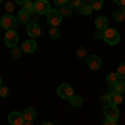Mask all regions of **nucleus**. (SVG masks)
<instances>
[{
    "label": "nucleus",
    "instance_id": "10",
    "mask_svg": "<svg viewBox=\"0 0 125 125\" xmlns=\"http://www.w3.org/2000/svg\"><path fill=\"white\" fill-rule=\"evenodd\" d=\"M22 50H23V53H33V52L37 50V42H35V39L25 40V42L22 43Z\"/></svg>",
    "mask_w": 125,
    "mask_h": 125
},
{
    "label": "nucleus",
    "instance_id": "26",
    "mask_svg": "<svg viewBox=\"0 0 125 125\" xmlns=\"http://www.w3.org/2000/svg\"><path fill=\"white\" fill-rule=\"evenodd\" d=\"M67 3L72 7V9H80V5L83 3V0H68Z\"/></svg>",
    "mask_w": 125,
    "mask_h": 125
},
{
    "label": "nucleus",
    "instance_id": "2",
    "mask_svg": "<svg viewBox=\"0 0 125 125\" xmlns=\"http://www.w3.org/2000/svg\"><path fill=\"white\" fill-rule=\"evenodd\" d=\"M104 40H105L108 45H117L118 42H120V33H118V30L115 29H105L104 30Z\"/></svg>",
    "mask_w": 125,
    "mask_h": 125
},
{
    "label": "nucleus",
    "instance_id": "18",
    "mask_svg": "<svg viewBox=\"0 0 125 125\" xmlns=\"http://www.w3.org/2000/svg\"><path fill=\"white\" fill-rule=\"evenodd\" d=\"M22 53H23V50H22V47H19V45H15V47L10 48V57L12 58H20Z\"/></svg>",
    "mask_w": 125,
    "mask_h": 125
},
{
    "label": "nucleus",
    "instance_id": "35",
    "mask_svg": "<svg viewBox=\"0 0 125 125\" xmlns=\"http://www.w3.org/2000/svg\"><path fill=\"white\" fill-rule=\"evenodd\" d=\"M117 5H122V7H125V0H114Z\"/></svg>",
    "mask_w": 125,
    "mask_h": 125
},
{
    "label": "nucleus",
    "instance_id": "37",
    "mask_svg": "<svg viewBox=\"0 0 125 125\" xmlns=\"http://www.w3.org/2000/svg\"><path fill=\"white\" fill-rule=\"evenodd\" d=\"M23 125H33V122H29V120H25V124Z\"/></svg>",
    "mask_w": 125,
    "mask_h": 125
},
{
    "label": "nucleus",
    "instance_id": "14",
    "mask_svg": "<svg viewBox=\"0 0 125 125\" xmlns=\"http://www.w3.org/2000/svg\"><path fill=\"white\" fill-rule=\"evenodd\" d=\"M95 27H97V30L108 29V20H107V17H104V15L97 17V19H95Z\"/></svg>",
    "mask_w": 125,
    "mask_h": 125
},
{
    "label": "nucleus",
    "instance_id": "11",
    "mask_svg": "<svg viewBox=\"0 0 125 125\" xmlns=\"http://www.w3.org/2000/svg\"><path fill=\"white\" fill-rule=\"evenodd\" d=\"M40 25L39 23H27V33H29V37H32V39H37V37H40Z\"/></svg>",
    "mask_w": 125,
    "mask_h": 125
},
{
    "label": "nucleus",
    "instance_id": "6",
    "mask_svg": "<svg viewBox=\"0 0 125 125\" xmlns=\"http://www.w3.org/2000/svg\"><path fill=\"white\" fill-rule=\"evenodd\" d=\"M57 94H58V97L63 98V100H70L72 97L75 95V94H73V88L68 85V83H62V85H58Z\"/></svg>",
    "mask_w": 125,
    "mask_h": 125
},
{
    "label": "nucleus",
    "instance_id": "33",
    "mask_svg": "<svg viewBox=\"0 0 125 125\" xmlns=\"http://www.w3.org/2000/svg\"><path fill=\"white\" fill-rule=\"evenodd\" d=\"M102 125H117V122H115V120H108V118H105Z\"/></svg>",
    "mask_w": 125,
    "mask_h": 125
},
{
    "label": "nucleus",
    "instance_id": "4",
    "mask_svg": "<svg viewBox=\"0 0 125 125\" xmlns=\"http://www.w3.org/2000/svg\"><path fill=\"white\" fill-rule=\"evenodd\" d=\"M104 115H105V118H108V120H115L120 117V110H118V107L117 105H112V104H107V105H104Z\"/></svg>",
    "mask_w": 125,
    "mask_h": 125
},
{
    "label": "nucleus",
    "instance_id": "40",
    "mask_svg": "<svg viewBox=\"0 0 125 125\" xmlns=\"http://www.w3.org/2000/svg\"><path fill=\"white\" fill-rule=\"evenodd\" d=\"M0 87H2V77H0Z\"/></svg>",
    "mask_w": 125,
    "mask_h": 125
},
{
    "label": "nucleus",
    "instance_id": "41",
    "mask_svg": "<svg viewBox=\"0 0 125 125\" xmlns=\"http://www.w3.org/2000/svg\"><path fill=\"white\" fill-rule=\"evenodd\" d=\"M3 2H5V0H0V3H3Z\"/></svg>",
    "mask_w": 125,
    "mask_h": 125
},
{
    "label": "nucleus",
    "instance_id": "7",
    "mask_svg": "<svg viewBox=\"0 0 125 125\" xmlns=\"http://www.w3.org/2000/svg\"><path fill=\"white\" fill-rule=\"evenodd\" d=\"M48 10H50V3H48V0H35V2H33V12H35V13L45 15Z\"/></svg>",
    "mask_w": 125,
    "mask_h": 125
},
{
    "label": "nucleus",
    "instance_id": "28",
    "mask_svg": "<svg viewBox=\"0 0 125 125\" xmlns=\"http://www.w3.org/2000/svg\"><path fill=\"white\" fill-rule=\"evenodd\" d=\"M9 94H10V90H9V87H0V97L2 98H5V97H9Z\"/></svg>",
    "mask_w": 125,
    "mask_h": 125
},
{
    "label": "nucleus",
    "instance_id": "24",
    "mask_svg": "<svg viewBox=\"0 0 125 125\" xmlns=\"http://www.w3.org/2000/svg\"><path fill=\"white\" fill-rule=\"evenodd\" d=\"M117 82H118V75H117V73H108V75H107V83H108V85H114Z\"/></svg>",
    "mask_w": 125,
    "mask_h": 125
},
{
    "label": "nucleus",
    "instance_id": "21",
    "mask_svg": "<svg viewBox=\"0 0 125 125\" xmlns=\"http://www.w3.org/2000/svg\"><path fill=\"white\" fill-rule=\"evenodd\" d=\"M117 75H118V80H125V62L118 65V68H117Z\"/></svg>",
    "mask_w": 125,
    "mask_h": 125
},
{
    "label": "nucleus",
    "instance_id": "3",
    "mask_svg": "<svg viewBox=\"0 0 125 125\" xmlns=\"http://www.w3.org/2000/svg\"><path fill=\"white\" fill-rule=\"evenodd\" d=\"M45 17H47V22L50 23V27H58V25L62 23V13H60L58 10L50 9L47 13H45Z\"/></svg>",
    "mask_w": 125,
    "mask_h": 125
},
{
    "label": "nucleus",
    "instance_id": "42",
    "mask_svg": "<svg viewBox=\"0 0 125 125\" xmlns=\"http://www.w3.org/2000/svg\"><path fill=\"white\" fill-rule=\"evenodd\" d=\"M83 2H90V0H83Z\"/></svg>",
    "mask_w": 125,
    "mask_h": 125
},
{
    "label": "nucleus",
    "instance_id": "20",
    "mask_svg": "<svg viewBox=\"0 0 125 125\" xmlns=\"http://www.w3.org/2000/svg\"><path fill=\"white\" fill-rule=\"evenodd\" d=\"M114 92L125 94V80H118L117 83H114Z\"/></svg>",
    "mask_w": 125,
    "mask_h": 125
},
{
    "label": "nucleus",
    "instance_id": "38",
    "mask_svg": "<svg viewBox=\"0 0 125 125\" xmlns=\"http://www.w3.org/2000/svg\"><path fill=\"white\" fill-rule=\"evenodd\" d=\"M42 125H53V124H52V122H43Z\"/></svg>",
    "mask_w": 125,
    "mask_h": 125
},
{
    "label": "nucleus",
    "instance_id": "30",
    "mask_svg": "<svg viewBox=\"0 0 125 125\" xmlns=\"http://www.w3.org/2000/svg\"><path fill=\"white\" fill-rule=\"evenodd\" d=\"M5 9H7L9 13H12V12H13V3H12V2H5Z\"/></svg>",
    "mask_w": 125,
    "mask_h": 125
},
{
    "label": "nucleus",
    "instance_id": "32",
    "mask_svg": "<svg viewBox=\"0 0 125 125\" xmlns=\"http://www.w3.org/2000/svg\"><path fill=\"white\" fill-rule=\"evenodd\" d=\"M100 100H102V104H105V105H107V104H108V92H107V94H104Z\"/></svg>",
    "mask_w": 125,
    "mask_h": 125
},
{
    "label": "nucleus",
    "instance_id": "39",
    "mask_svg": "<svg viewBox=\"0 0 125 125\" xmlns=\"http://www.w3.org/2000/svg\"><path fill=\"white\" fill-rule=\"evenodd\" d=\"M122 12H124V15H125V7H124V9H122Z\"/></svg>",
    "mask_w": 125,
    "mask_h": 125
},
{
    "label": "nucleus",
    "instance_id": "22",
    "mask_svg": "<svg viewBox=\"0 0 125 125\" xmlns=\"http://www.w3.org/2000/svg\"><path fill=\"white\" fill-rule=\"evenodd\" d=\"M48 37H50V39H58V37H60V30H58V27H50V30H48Z\"/></svg>",
    "mask_w": 125,
    "mask_h": 125
},
{
    "label": "nucleus",
    "instance_id": "16",
    "mask_svg": "<svg viewBox=\"0 0 125 125\" xmlns=\"http://www.w3.org/2000/svg\"><path fill=\"white\" fill-rule=\"evenodd\" d=\"M78 12H80L82 15H90V13L94 12V9H92V5H90L88 2H85V3H82V5H80Z\"/></svg>",
    "mask_w": 125,
    "mask_h": 125
},
{
    "label": "nucleus",
    "instance_id": "15",
    "mask_svg": "<svg viewBox=\"0 0 125 125\" xmlns=\"http://www.w3.org/2000/svg\"><path fill=\"white\" fill-rule=\"evenodd\" d=\"M23 117H25V120H29V122H33V120L37 118V110H35L33 107H29V108H25V112H23Z\"/></svg>",
    "mask_w": 125,
    "mask_h": 125
},
{
    "label": "nucleus",
    "instance_id": "19",
    "mask_svg": "<svg viewBox=\"0 0 125 125\" xmlns=\"http://www.w3.org/2000/svg\"><path fill=\"white\" fill-rule=\"evenodd\" d=\"M58 12L62 13V17H70L72 15V7L70 5H62V7H58Z\"/></svg>",
    "mask_w": 125,
    "mask_h": 125
},
{
    "label": "nucleus",
    "instance_id": "5",
    "mask_svg": "<svg viewBox=\"0 0 125 125\" xmlns=\"http://www.w3.org/2000/svg\"><path fill=\"white\" fill-rule=\"evenodd\" d=\"M3 40H5V45H7L9 48L19 45V32H17V30H7Z\"/></svg>",
    "mask_w": 125,
    "mask_h": 125
},
{
    "label": "nucleus",
    "instance_id": "1",
    "mask_svg": "<svg viewBox=\"0 0 125 125\" xmlns=\"http://www.w3.org/2000/svg\"><path fill=\"white\" fill-rule=\"evenodd\" d=\"M17 25H19V20L12 13H7V15H3L0 19V27L5 29V32L7 30H17Z\"/></svg>",
    "mask_w": 125,
    "mask_h": 125
},
{
    "label": "nucleus",
    "instance_id": "8",
    "mask_svg": "<svg viewBox=\"0 0 125 125\" xmlns=\"http://www.w3.org/2000/svg\"><path fill=\"white\" fill-rule=\"evenodd\" d=\"M85 63L88 68H92V70H98V68L102 67V58L98 57V55H87L85 58Z\"/></svg>",
    "mask_w": 125,
    "mask_h": 125
},
{
    "label": "nucleus",
    "instance_id": "9",
    "mask_svg": "<svg viewBox=\"0 0 125 125\" xmlns=\"http://www.w3.org/2000/svg\"><path fill=\"white\" fill-rule=\"evenodd\" d=\"M7 118H9L10 125H23L25 124V117H23L22 112H10Z\"/></svg>",
    "mask_w": 125,
    "mask_h": 125
},
{
    "label": "nucleus",
    "instance_id": "31",
    "mask_svg": "<svg viewBox=\"0 0 125 125\" xmlns=\"http://www.w3.org/2000/svg\"><path fill=\"white\" fill-rule=\"evenodd\" d=\"M68 0H53V3L57 5V7H62V5H67Z\"/></svg>",
    "mask_w": 125,
    "mask_h": 125
},
{
    "label": "nucleus",
    "instance_id": "17",
    "mask_svg": "<svg viewBox=\"0 0 125 125\" xmlns=\"http://www.w3.org/2000/svg\"><path fill=\"white\" fill-rule=\"evenodd\" d=\"M68 102H70V105L73 107V108H80L82 104H83V100H82V97H80V95H73Z\"/></svg>",
    "mask_w": 125,
    "mask_h": 125
},
{
    "label": "nucleus",
    "instance_id": "25",
    "mask_svg": "<svg viewBox=\"0 0 125 125\" xmlns=\"http://www.w3.org/2000/svg\"><path fill=\"white\" fill-rule=\"evenodd\" d=\"M114 20L115 22H124L125 20V15L122 10H117V12H114Z\"/></svg>",
    "mask_w": 125,
    "mask_h": 125
},
{
    "label": "nucleus",
    "instance_id": "27",
    "mask_svg": "<svg viewBox=\"0 0 125 125\" xmlns=\"http://www.w3.org/2000/svg\"><path fill=\"white\" fill-rule=\"evenodd\" d=\"M77 57L78 58H87V50L83 47H78L77 48Z\"/></svg>",
    "mask_w": 125,
    "mask_h": 125
},
{
    "label": "nucleus",
    "instance_id": "23",
    "mask_svg": "<svg viewBox=\"0 0 125 125\" xmlns=\"http://www.w3.org/2000/svg\"><path fill=\"white\" fill-rule=\"evenodd\" d=\"M88 3L92 5V9H94V10H100L102 7H104V0H90Z\"/></svg>",
    "mask_w": 125,
    "mask_h": 125
},
{
    "label": "nucleus",
    "instance_id": "29",
    "mask_svg": "<svg viewBox=\"0 0 125 125\" xmlns=\"http://www.w3.org/2000/svg\"><path fill=\"white\" fill-rule=\"evenodd\" d=\"M23 9H25V10H29V12H33V2H32V0H29V2H25Z\"/></svg>",
    "mask_w": 125,
    "mask_h": 125
},
{
    "label": "nucleus",
    "instance_id": "34",
    "mask_svg": "<svg viewBox=\"0 0 125 125\" xmlns=\"http://www.w3.org/2000/svg\"><path fill=\"white\" fill-rule=\"evenodd\" d=\"M95 37H97V39H104V30H97Z\"/></svg>",
    "mask_w": 125,
    "mask_h": 125
},
{
    "label": "nucleus",
    "instance_id": "12",
    "mask_svg": "<svg viewBox=\"0 0 125 125\" xmlns=\"http://www.w3.org/2000/svg\"><path fill=\"white\" fill-rule=\"evenodd\" d=\"M122 100H124V94H118V92H110L108 94V104H112V105L122 104Z\"/></svg>",
    "mask_w": 125,
    "mask_h": 125
},
{
    "label": "nucleus",
    "instance_id": "36",
    "mask_svg": "<svg viewBox=\"0 0 125 125\" xmlns=\"http://www.w3.org/2000/svg\"><path fill=\"white\" fill-rule=\"evenodd\" d=\"M15 3H19V5H25V2H29V0H13Z\"/></svg>",
    "mask_w": 125,
    "mask_h": 125
},
{
    "label": "nucleus",
    "instance_id": "13",
    "mask_svg": "<svg viewBox=\"0 0 125 125\" xmlns=\"http://www.w3.org/2000/svg\"><path fill=\"white\" fill-rule=\"evenodd\" d=\"M17 20H19V23H30V12L25 9L19 10V17H17Z\"/></svg>",
    "mask_w": 125,
    "mask_h": 125
}]
</instances>
